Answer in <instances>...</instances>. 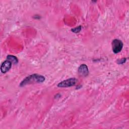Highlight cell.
I'll use <instances>...</instances> for the list:
<instances>
[{
    "mask_svg": "<svg viewBox=\"0 0 129 129\" xmlns=\"http://www.w3.org/2000/svg\"><path fill=\"white\" fill-rule=\"evenodd\" d=\"M77 82V79H76V78H70L58 83L57 85V87L60 88L71 87L75 85Z\"/></svg>",
    "mask_w": 129,
    "mask_h": 129,
    "instance_id": "3",
    "label": "cell"
},
{
    "mask_svg": "<svg viewBox=\"0 0 129 129\" xmlns=\"http://www.w3.org/2000/svg\"><path fill=\"white\" fill-rule=\"evenodd\" d=\"M78 73L80 75L86 77L89 74V70L85 64H81L78 68Z\"/></svg>",
    "mask_w": 129,
    "mask_h": 129,
    "instance_id": "5",
    "label": "cell"
},
{
    "mask_svg": "<svg viewBox=\"0 0 129 129\" xmlns=\"http://www.w3.org/2000/svg\"><path fill=\"white\" fill-rule=\"evenodd\" d=\"M7 60H8L13 64H16L18 62V58L14 55H8L7 57Z\"/></svg>",
    "mask_w": 129,
    "mask_h": 129,
    "instance_id": "6",
    "label": "cell"
},
{
    "mask_svg": "<svg viewBox=\"0 0 129 129\" xmlns=\"http://www.w3.org/2000/svg\"><path fill=\"white\" fill-rule=\"evenodd\" d=\"M126 61V58H121V59H118L117 60V62L118 64H123Z\"/></svg>",
    "mask_w": 129,
    "mask_h": 129,
    "instance_id": "8",
    "label": "cell"
},
{
    "mask_svg": "<svg viewBox=\"0 0 129 129\" xmlns=\"http://www.w3.org/2000/svg\"><path fill=\"white\" fill-rule=\"evenodd\" d=\"M45 77L42 75L38 74H33L27 77L25 79H24L20 84V86L22 87L29 84L42 83L45 81Z\"/></svg>",
    "mask_w": 129,
    "mask_h": 129,
    "instance_id": "1",
    "label": "cell"
},
{
    "mask_svg": "<svg viewBox=\"0 0 129 129\" xmlns=\"http://www.w3.org/2000/svg\"><path fill=\"white\" fill-rule=\"evenodd\" d=\"M123 43L119 39H114L112 42V51L114 53H118L121 51L123 47Z\"/></svg>",
    "mask_w": 129,
    "mask_h": 129,
    "instance_id": "2",
    "label": "cell"
},
{
    "mask_svg": "<svg viewBox=\"0 0 129 129\" xmlns=\"http://www.w3.org/2000/svg\"><path fill=\"white\" fill-rule=\"evenodd\" d=\"M82 29V26H79L76 28H74L73 29H71V31L73 32L74 33H79Z\"/></svg>",
    "mask_w": 129,
    "mask_h": 129,
    "instance_id": "7",
    "label": "cell"
},
{
    "mask_svg": "<svg viewBox=\"0 0 129 129\" xmlns=\"http://www.w3.org/2000/svg\"><path fill=\"white\" fill-rule=\"evenodd\" d=\"M12 63L8 60H5L3 62L1 67V71L3 73H6L11 69Z\"/></svg>",
    "mask_w": 129,
    "mask_h": 129,
    "instance_id": "4",
    "label": "cell"
}]
</instances>
